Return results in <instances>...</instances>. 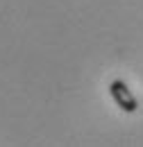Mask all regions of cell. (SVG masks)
Returning a JSON list of instances; mask_svg holds the SVG:
<instances>
[{
  "mask_svg": "<svg viewBox=\"0 0 143 147\" xmlns=\"http://www.w3.org/2000/svg\"><path fill=\"white\" fill-rule=\"evenodd\" d=\"M109 93H111V100L116 102V107H118V109H123L125 113H134V111L139 109V102H136L134 93L127 88L125 82L114 79V82L109 84Z\"/></svg>",
  "mask_w": 143,
  "mask_h": 147,
  "instance_id": "1",
  "label": "cell"
}]
</instances>
